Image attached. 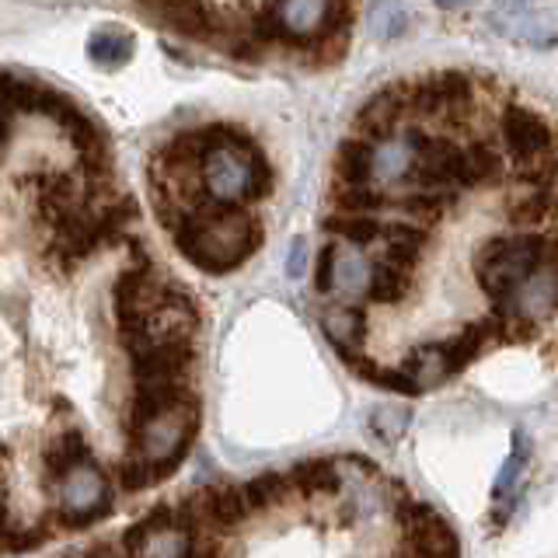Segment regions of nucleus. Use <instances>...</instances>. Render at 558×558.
<instances>
[{"instance_id": "20", "label": "nucleus", "mask_w": 558, "mask_h": 558, "mask_svg": "<svg viewBox=\"0 0 558 558\" xmlns=\"http://www.w3.org/2000/svg\"><path fill=\"white\" fill-rule=\"evenodd\" d=\"M496 32L510 35L513 43H523V46H555L558 35L548 28L545 17H537L534 8H502L496 11Z\"/></svg>"}, {"instance_id": "30", "label": "nucleus", "mask_w": 558, "mask_h": 558, "mask_svg": "<svg viewBox=\"0 0 558 558\" xmlns=\"http://www.w3.org/2000/svg\"><path fill=\"white\" fill-rule=\"evenodd\" d=\"M468 150V185H493L502 179V154L499 147L493 144V140H471V144L464 147Z\"/></svg>"}, {"instance_id": "3", "label": "nucleus", "mask_w": 558, "mask_h": 558, "mask_svg": "<svg viewBox=\"0 0 558 558\" xmlns=\"http://www.w3.org/2000/svg\"><path fill=\"white\" fill-rule=\"evenodd\" d=\"M196 429H199V401L189 398L182 405H174L157 418H150V423L133 436L130 458L147 464L154 475V485H157L182 468V461L192 450V440H196Z\"/></svg>"}, {"instance_id": "23", "label": "nucleus", "mask_w": 558, "mask_h": 558, "mask_svg": "<svg viewBox=\"0 0 558 558\" xmlns=\"http://www.w3.org/2000/svg\"><path fill=\"white\" fill-rule=\"evenodd\" d=\"M558 206V189H517L510 199H506V217H510L523 231H534V227L545 223Z\"/></svg>"}, {"instance_id": "18", "label": "nucleus", "mask_w": 558, "mask_h": 558, "mask_svg": "<svg viewBox=\"0 0 558 558\" xmlns=\"http://www.w3.org/2000/svg\"><path fill=\"white\" fill-rule=\"evenodd\" d=\"M374 147L360 136H345L331 157V171H336L339 185H374Z\"/></svg>"}, {"instance_id": "26", "label": "nucleus", "mask_w": 558, "mask_h": 558, "mask_svg": "<svg viewBox=\"0 0 558 558\" xmlns=\"http://www.w3.org/2000/svg\"><path fill=\"white\" fill-rule=\"evenodd\" d=\"M342 363H345L356 377L377 384V388H384V391L409 395V398H412V395H423V388H418V380H412L405 371H388V366L374 363L371 356H363V353H349V356H342Z\"/></svg>"}, {"instance_id": "40", "label": "nucleus", "mask_w": 558, "mask_h": 558, "mask_svg": "<svg viewBox=\"0 0 558 558\" xmlns=\"http://www.w3.org/2000/svg\"><path fill=\"white\" fill-rule=\"evenodd\" d=\"M74 558H116V555H112L109 545H95V548H87V551H81V555H74Z\"/></svg>"}, {"instance_id": "28", "label": "nucleus", "mask_w": 558, "mask_h": 558, "mask_svg": "<svg viewBox=\"0 0 558 558\" xmlns=\"http://www.w3.org/2000/svg\"><path fill=\"white\" fill-rule=\"evenodd\" d=\"M401 371H405L412 380H418V388H433V384H440L450 377L447 371V353H444V342H423L415 345L412 353L401 363Z\"/></svg>"}, {"instance_id": "27", "label": "nucleus", "mask_w": 558, "mask_h": 558, "mask_svg": "<svg viewBox=\"0 0 558 558\" xmlns=\"http://www.w3.org/2000/svg\"><path fill=\"white\" fill-rule=\"evenodd\" d=\"M241 496H244V506H248V513H262L276 502H287L293 496L290 471H266V475L244 482Z\"/></svg>"}, {"instance_id": "16", "label": "nucleus", "mask_w": 558, "mask_h": 558, "mask_svg": "<svg viewBox=\"0 0 558 558\" xmlns=\"http://www.w3.org/2000/svg\"><path fill=\"white\" fill-rule=\"evenodd\" d=\"M415 165V144H412V133H401L395 140H384V144L374 147V182L388 185V192H395L409 182Z\"/></svg>"}, {"instance_id": "4", "label": "nucleus", "mask_w": 558, "mask_h": 558, "mask_svg": "<svg viewBox=\"0 0 558 558\" xmlns=\"http://www.w3.org/2000/svg\"><path fill=\"white\" fill-rule=\"evenodd\" d=\"M255 22L248 35L258 46H287L307 52L331 25L336 4H258L252 8Z\"/></svg>"}, {"instance_id": "22", "label": "nucleus", "mask_w": 558, "mask_h": 558, "mask_svg": "<svg viewBox=\"0 0 558 558\" xmlns=\"http://www.w3.org/2000/svg\"><path fill=\"white\" fill-rule=\"evenodd\" d=\"M322 328H325V336L331 342V349H336L339 356H349V353H363V336H366V314L360 307H336V311H328L325 318H322Z\"/></svg>"}, {"instance_id": "35", "label": "nucleus", "mask_w": 558, "mask_h": 558, "mask_svg": "<svg viewBox=\"0 0 558 558\" xmlns=\"http://www.w3.org/2000/svg\"><path fill=\"white\" fill-rule=\"evenodd\" d=\"M272 192V165L266 150H262L258 144L252 147V179H248V196H244V203H258L266 199Z\"/></svg>"}, {"instance_id": "14", "label": "nucleus", "mask_w": 558, "mask_h": 558, "mask_svg": "<svg viewBox=\"0 0 558 558\" xmlns=\"http://www.w3.org/2000/svg\"><path fill=\"white\" fill-rule=\"evenodd\" d=\"M39 214L46 223H52L60 231L74 217L84 214V196H81V182L77 174H66V171H46L39 174Z\"/></svg>"}, {"instance_id": "39", "label": "nucleus", "mask_w": 558, "mask_h": 558, "mask_svg": "<svg viewBox=\"0 0 558 558\" xmlns=\"http://www.w3.org/2000/svg\"><path fill=\"white\" fill-rule=\"evenodd\" d=\"M304 266H307V244H304V238H296V241H293V248H290L287 272H290L293 279H301V276H304Z\"/></svg>"}, {"instance_id": "15", "label": "nucleus", "mask_w": 558, "mask_h": 558, "mask_svg": "<svg viewBox=\"0 0 558 558\" xmlns=\"http://www.w3.org/2000/svg\"><path fill=\"white\" fill-rule=\"evenodd\" d=\"M426 244H429V231H426V227L409 223V220H384L380 258L391 262V266H401V269L412 272L418 262H423Z\"/></svg>"}, {"instance_id": "12", "label": "nucleus", "mask_w": 558, "mask_h": 558, "mask_svg": "<svg viewBox=\"0 0 558 558\" xmlns=\"http://www.w3.org/2000/svg\"><path fill=\"white\" fill-rule=\"evenodd\" d=\"M189 502L199 517V527L214 534H234L252 517L248 506H244L241 485H209L203 493L189 496Z\"/></svg>"}, {"instance_id": "17", "label": "nucleus", "mask_w": 558, "mask_h": 558, "mask_svg": "<svg viewBox=\"0 0 558 558\" xmlns=\"http://www.w3.org/2000/svg\"><path fill=\"white\" fill-rule=\"evenodd\" d=\"M84 464H95L92 447H87L81 429H66L57 440H49V447L43 450V468H46V482L60 485L70 471H77Z\"/></svg>"}, {"instance_id": "13", "label": "nucleus", "mask_w": 558, "mask_h": 558, "mask_svg": "<svg viewBox=\"0 0 558 558\" xmlns=\"http://www.w3.org/2000/svg\"><path fill=\"white\" fill-rule=\"evenodd\" d=\"M499 314H517L523 322H545L551 314H558V262H548L545 269H537L527 283L520 287V293L510 304H499Z\"/></svg>"}, {"instance_id": "24", "label": "nucleus", "mask_w": 558, "mask_h": 558, "mask_svg": "<svg viewBox=\"0 0 558 558\" xmlns=\"http://www.w3.org/2000/svg\"><path fill=\"white\" fill-rule=\"evenodd\" d=\"M290 482H293V493L314 499V496H336L339 493V468L331 464L328 458H311L290 468Z\"/></svg>"}, {"instance_id": "32", "label": "nucleus", "mask_w": 558, "mask_h": 558, "mask_svg": "<svg viewBox=\"0 0 558 558\" xmlns=\"http://www.w3.org/2000/svg\"><path fill=\"white\" fill-rule=\"evenodd\" d=\"M325 231L336 234V238H345L353 248H371V244H380V234H384V220L377 217H328L325 220Z\"/></svg>"}, {"instance_id": "25", "label": "nucleus", "mask_w": 558, "mask_h": 558, "mask_svg": "<svg viewBox=\"0 0 558 558\" xmlns=\"http://www.w3.org/2000/svg\"><path fill=\"white\" fill-rule=\"evenodd\" d=\"M415 290V279L409 269L391 266V262L377 258L374 262V272H371V301L384 304V307H395V304H405Z\"/></svg>"}, {"instance_id": "31", "label": "nucleus", "mask_w": 558, "mask_h": 558, "mask_svg": "<svg viewBox=\"0 0 558 558\" xmlns=\"http://www.w3.org/2000/svg\"><path fill=\"white\" fill-rule=\"evenodd\" d=\"M488 342H493V339H488V331H485L482 322H478V325H464V328L458 331V336L447 339V342H444V353H447V371H450V377H453V374H461L471 360H478V356H482V349H485Z\"/></svg>"}, {"instance_id": "21", "label": "nucleus", "mask_w": 558, "mask_h": 558, "mask_svg": "<svg viewBox=\"0 0 558 558\" xmlns=\"http://www.w3.org/2000/svg\"><path fill=\"white\" fill-rule=\"evenodd\" d=\"M328 203L336 206L339 217H377L380 209L395 206L391 192H384L377 185H331Z\"/></svg>"}, {"instance_id": "33", "label": "nucleus", "mask_w": 558, "mask_h": 558, "mask_svg": "<svg viewBox=\"0 0 558 558\" xmlns=\"http://www.w3.org/2000/svg\"><path fill=\"white\" fill-rule=\"evenodd\" d=\"M527 461H531V440L517 429V433H513V450H510V458L502 461L499 475H496V485H493V499H496V502L517 496L513 488H517V482H520L523 471H527Z\"/></svg>"}, {"instance_id": "38", "label": "nucleus", "mask_w": 558, "mask_h": 558, "mask_svg": "<svg viewBox=\"0 0 558 558\" xmlns=\"http://www.w3.org/2000/svg\"><path fill=\"white\" fill-rule=\"evenodd\" d=\"M336 266H339V248H322L318 255V272H314V290L318 293H331V287H336Z\"/></svg>"}, {"instance_id": "10", "label": "nucleus", "mask_w": 558, "mask_h": 558, "mask_svg": "<svg viewBox=\"0 0 558 558\" xmlns=\"http://www.w3.org/2000/svg\"><path fill=\"white\" fill-rule=\"evenodd\" d=\"M405 112H409V81L384 84L380 92H374L360 105V112L353 119V136L366 140V144L395 140Z\"/></svg>"}, {"instance_id": "6", "label": "nucleus", "mask_w": 558, "mask_h": 558, "mask_svg": "<svg viewBox=\"0 0 558 558\" xmlns=\"http://www.w3.org/2000/svg\"><path fill=\"white\" fill-rule=\"evenodd\" d=\"M112 517V488L98 464H84L60 482V506L52 520L63 531H84L92 523Z\"/></svg>"}, {"instance_id": "29", "label": "nucleus", "mask_w": 558, "mask_h": 558, "mask_svg": "<svg viewBox=\"0 0 558 558\" xmlns=\"http://www.w3.org/2000/svg\"><path fill=\"white\" fill-rule=\"evenodd\" d=\"M371 272H374V262H366L360 252H349L339 255V266H336V290L349 307H356L360 296H371Z\"/></svg>"}, {"instance_id": "7", "label": "nucleus", "mask_w": 558, "mask_h": 558, "mask_svg": "<svg viewBox=\"0 0 558 558\" xmlns=\"http://www.w3.org/2000/svg\"><path fill=\"white\" fill-rule=\"evenodd\" d=\"M252 147L255 140L252 133H244L241 126H234L231 144L214 150L203 161V189L209 192V199L220 206H238L244 196H248V179H252Z\"/></svg>"}, {"instance_id": "11", "label": "nucleus", "mask_w": 558, "mask_h": 558, "mask_svg": "<svg viewBox=\"0 0 558 558\" xmlns=\"http://www.w3.org/2000/svg\"><path fill=\"white\" fill-rule=\"evenodd\" d=\"M130 360L136 384H185L192 363H196V345L192 339H171Z\"/></svg>"}, {"instance_id": "34", "label": "nucleus", "mask_w": 558, "mask_h": 558, "mask_svg": "<svg viewBox=\"0 0 558 558\" xmlns=\"http://www.w3.org/2000/svg\"><path fill=\"white\" fill-rule=\"evenodd\" d=\"M409 25V14L401 4H374L371 8V32L377 39H395Z\"/></svg>"}, {"instance_id": "9", "label": "nucleus", "mask_w": 558, "mask_h": 558, "mask_svg": "<svg viewBox=\"0 0 558 558\" xmlns=\"http://www.w3.org/2000/svg\"><path fill=\"white\" fill-rule=\"evenodd\" d=\"M499 144L510 154L513 168L558 154V130L527 105H506L499 116Z\"/></svg>"}, {"instance_id": "8", "label": "nucleus", "mask_w": 558, "mask_h": 558, "mask_svg": "<svg viewBox=\"0 0 558 558\" xmlns=\"http://www.w3.org/2000/svg\"><path fill=\"white\" fill-rule=\"evenodd\" d=\"M398 527L405 534V558H461L458 534L423 499L398 502Z\"/></svg>"}, {"instance_id": "2", "label": "nucleus", "mask_w": 558, "mask_h": 558, "mask_svg": "<svg viewBox=\"0 0 558 558\" xmlns=\"http://www.w3.org/2000/svg\"><path fill=\"white\" fill-rule=\"evenodd\" d=\"M551 262V238L537 231L499 234L485 241L475 255V279L485 296L499 304H510L527 279Z\"/></svg>"}, {"instance_id": "5", "label": "nucleus", "mask_w": 558, "mask_h": 558, "mask_svg": "<svg viewBox=\"0 0 558 558\" xmlns=\"http://www.w3.org/2000/svg\"><path fill=\"white\" fill-rule=\"evenodd\" d=\"M475 81L464 70H440L409 81V112L418 119L444 116L450 126H464L475 116Z\"/></svg>"}, {"instance_id": "19", "label": "nucleus", "mask_w": 558, "mask_h": 558, "mask_svg": "<svg viewBox=\"0 0 558 558\" xmlns=\"http://www.w3.org/2000/svg\"><path fill=\"white\" fill-rule=\"evenodd\" d=\"M136 52V35L126 28H98L87 39V60H92L98 70L112 74V70H122Z\"/></svg>"}, {"instance_id": "37", "label": "nucleus", "mask_w": 558, "mask_h": 558, "mask_svg": "<svg viewBox=\"0 0 558 558\" xmlns=\"http://www.w3.org/2000/svg\"><path fill=\"white\" fill-rule=\"evenodd\" d=\"M49 541V531L46 527H14V523L8 520V527H4V548L11 555L17 551H32V548H39Z\"/></svg>"}, {"instance_id": "1", "label": "nucleus", "mask_w": 558, "mask_h": 558, "mask_svg": "<svg viewBox=\"0 0 558 558\" xmlns=\"http://www.w3.org/2000/svg\"><path fill=\"white\" fill-rule=\"evenodd\" d=\"M179 252L203 272H234L248 262L266 238V227L255 214L241 206H220L209 199V192L203 199L189 206V220L171 234Z\"/></svg>"}, {"instance_id": "36", "label": "nucleus", "mask_w": 558, "mask_h": 558, "mask_svg": "<svg viewBox=\"0 0 558 558\" xmlns=\"http://www.w3.org/2000/svg\"><path fill=\"white\" fill-rule=\"evenodd\" d=\"M409 426V409H374L371 415V429L380 436L384 444H395Z\"/></svg>"}]
</instances>
